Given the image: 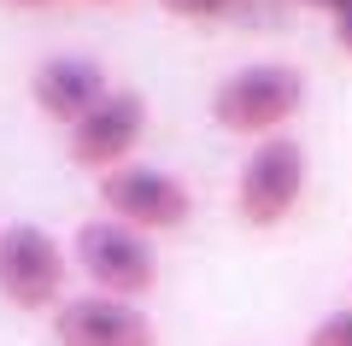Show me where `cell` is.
<instances>
[{
  "label": "cell",
  "mask_w": 352,
  "mask_h": 346,
  "mask_svg": "<svg viewBox=\"0 0 352 346\" xmlns=\"http://www.w3.org/2000/svg\"><path fill=\"white\" fill-rule=\"evenodd\" d=\"M305 106V76L294 71V65H241V71H229L223 83L212 88V124L229 129V136H282V124H294Z\"/></svg>",
  "instance_id": "6da1fadb"
},
{
  "label": "cell",
  "mask_w": 352,
  "mask_h": 346,
  "mask_svg": "<svg viewBox=\"0 0 352 346\" xmlns=\"http://www.w3.org/2000/svg\"><path fill=\"white\" fill-rule=\"evenodd\" d=\"M71 264L94 282V294L112 299H141L153 282H159V252L141 229L118 217H94L71 235Z\"/></svg>",
  "instance_id": "7a4b0ae2"
},
{
  "label": "cell",
  "mask_w": 352,
  "mask_h": 346,
  "mask_svg": "<svg viewBox=\"0 0 352 346\" xmlns=\"http://www.w3.org/2000/svg\"><path fill=\"white\" fill-rule=\"evenodd\" d=\"M94 194H100L106 217L129 223L141 235H170V229H182L194 217V194L182 188V176L159 171V164H135V159L118 164L112 176H100Z\"/></svg>",
  "instance_id": "3957f363"
},
{
  "label": "cell",
  "mask_w": 352,
  "mask_h": 346,
  "mask_svg": "<svg viewBox=\"0 0 352 346\" xmlns=\"http://www.w3.org/2000/svg\"><path fill=\"white\" fill-rule=\"evenodd\" d=\"M305 194V147L294 136H270L247 153L235 176V211L252 229H276Z\"/></svg>",
  "instance_id": "277c9868"
},
{
  "label": "cell",
  "mask_w": 352,
  "mask_h": 346,
  "mask_svg": "<svg viewBox=\"0 0 352 346\" xmlns=\"http://www.w3.org/2000/svg\"><path fill=\"white\" fill-rule=\"evenodd\" d=\"M65 247L41 223H12L0 229V299L18 311H59L65 305Z\"/></svg>",
  "instance_id": "5b68a950"
},
{
  "label": "cell",
  "mask_w": 352,
  "mask_h": 346,
  "mask_svg": "<svg viewBox=\"0 0 352 346\" xmlns=\"http://www.w3.org/2000/svg\"><path fill=\"white\" fill-rule=\"evenodd\" d=\"M141 136H147V100H141L135 88H112L88 118H76V124L65 129V153H71V164H82V171L112 176L118 164H129V153H135Z\"/></svg>",
  "instance_id": "8992f818"
},
{
  "label": "cell",
  "mask_w": 352,
  "mask_h": 346,
  "mask_svg": "<svg viewBox=\"0 0 352 346\" xmlns=\"http://www.w3.org/2000/svg\"><path fill=\"white\" fill-rule=\"evenodd\" d=\"M53 340L59 346H159V329L135 299L76 294L53 311Z\"/></svg>",
  "instance_id": "52a82bcc"
},
{
  "label": "cell",
  "mask_w": 352,
  "mask_h": 346,
  "mask_svg": "<svg viewBox=\"0 0 352 346\" xmlns=\"http://www.w3.org/2000/svg\"><path fill=\"white\" fill-rule=\"evenodd\" d=\"M106 94H112L106 65L88 59V53H47V59L30 71V100H36V111L53 118V124H65V129H71L76 118H88Z\"/></svg>",
  "instance_id": "ba28073f"
},
{
  "label": "cell",
  "mask_w": 352,
  "mask_h": 346,
  "mask_svg": "<svg viewBox=\"0 0 352 346\" xmlns=\"http://www.w3.org/2000/svg\"><path fill=\"white\" fill-rule=\"evenodd\" d=\"M305 346H352V311H335V317H323L311 334H305Z\"/></svg>",
  "instance_id": "9c48e42d"
},
{
  "label": "cell",
  "mask_w": 352,
  "mask_h": 346,
  "mask_svg": "<svg viewBox=\"0 0 352 346\" xmlns=\"http://www.w3.org/2000/svg\"><path fill=\"white\" fill-rule=\"evenodd\" d=\"M164 12H176V18H223L235 0H159Z\"/></svg>",
  "instance_id": "30bf717a"
},
{
  "label": "cell",
  "mask_w": 352,
  "mask_h": 346,
  "mask_svg": "<svg viewBox=\"0 0 352 346\" xmlns=\"http://www.w3.org/2000/svg\"><path fill=\"white\" fill-rule=\"evenodd\" d=\"M335 41L352 53V12H340V18H335Z\"/></svg>",
  "instance_id": "8fae6325"
},
{
  "label": "cell",
  "mask_w": 352,
  "mask_h": 346,
  "mask_svg": "<svg viewBox=\"0 0 352 346\" xmlns=\"http://www.w3.org/2000/svg\"><path fill=\"white\" fill-rule=\"evenodd\" d=\"M0 6H18V12H36V6H53V0H0Z\"/></svg>",
  "instance_id": "7c38bea8"
},
{
  "label": "cell",
  "mask_w": 352,
  "mask_h": 346,
  "mask_svg": "<svg viewBox=\"0 0 352 346\" xmlns=\"http://www.w3.org/2000/svg\"><path fill=\"white\" fill-rule=\"evenodd\" d=\"M311 6H329L335 18H340V12H352V0H311Z\"/></svg>",
  "instance_id": "4fadbf2b"
},
{
  "label": "cell",
  "mask_w": 352,
  "mask_h": 346,
  "mask_svg": "<svg viewBox=\"0 0 352 346\" xmlns=\"http://www.w3.org/2000/svg\"><path fill=\"white\" fill-rule=\"evenodd\" d=\"M100 6H112V0H100Z\"/></svg>",
  "instance_id": "5bb4252c"
}]
</instances>
